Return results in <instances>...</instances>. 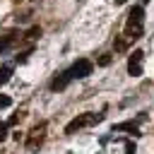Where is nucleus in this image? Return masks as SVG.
<instances>
[{"label": "nucleus", "mask_w": 154, "mask_h": 154, "mask_svg": "<svg viewBox=\"0 0 154 154\" xmlns=\"http://www.w3.org/2000/svg\"><path fill=\"white\" fill-rule=\"evenodd\" d=\"M144 34V7L142 5H132L128 12V22H125V38L128 41H137Z\"/></svg>", "instance_id": "nucleus-1"}, {"label": "nucleus", "mask_w": 154, "mask_h": 154, "mask_svg": "<svg viewBox=\"0 0 154 154\" xmlns=\"http://www.w3.org/2000/svg\"><path fill=\"white\" fill-rule=\"evenodd\" d=\"M101 120H103V113H94V111L79 113L77 118H72V120L65 125V135H75V132H79V130H84V128H91V125L101 123Z\"/></svg>", "instance_id": "nucleus-2"}, {"label": "nucleus", "mask_w": 154, "mask_h": 154, "mask_svg": "<svg viewBox=\"0 0 154 154\" xmlns=\"http://www.w3.org/2000/svg\"><path fill=\"white\" fill-rule=\"evenodd\" d=\"M91 70H94V63L87 60V58H79V60H75L65 72L70 75V79H84V77L91 75Z\"/></svg>", "instance_id": "nucleus-3"}, {"label": "nucleus", "mask_w": 154, "mask_h": 154, "mask_svg": "<svg viewBox=\"0 0 154 154\" xmlns=\"http://www.w3.org/2000/svg\"><path fill=\"white\" fill-rule=\"evenodd\" d=\"M43 140H46V123H38V125H34V128L29 130V137H26V149H29V152L38 149Z\"/></svg>", "instance_id": "nucleus-4"}, {"label": "nucleus", "mask_w": 154, "mask_h": 154, "mask_svg": "<svg viewBox=\"0 0 154 154\" xmlns=\"http://www.w3.org/2000/svg\"><path fill=\"white\" fill-rule=\"evenodd\" d=\"M142 58H144V53L140 48L130 53V58H128V75H132V77L142 75Z\"/></svg>", "instance_id": "nucleus-5"}, {"label": "nucleus", "mask_w": 154, "mask_h": 154, "mask_svg": "<svg viewBox=\"0 0 154 154\" xmlns=\"http://www.w3.org/2000/svg\"><path fill=\"white\" fill-rule=\"evenodd\" d=\"M113 132H130V135H140V125H137V120H125V123H116L113 128H111Z\"/></svg>", "instance_id": "nucleus-6"}, {"label": "nucleus", "mask_w": 154, "mask_h": 154, "mask_svg": "<svg viewBox=\"0 0 154 154\" xmlns=\"http://www.w3.org/2000/svg\"><path fill=\"white\" fill-rule=\"evenodd\" d=\"M70 82H72L70 75H67V72H60V75H55V77L51 79V89H53V91H63Z\"/></svg>", "instance_id": "nucleus-7"}, {"label": "nucleus", "mask_w": 154, "mask_h": 154, "mask_svg": "<svg viewBox=\"0 0 154 154\" xmlns=\"http://www.w3.org/2000/svg\"><path fill=\"white\" fill-rule=\"evenodd\" d=\"M12 70H14V65H10V63L0 67V84H7V82H10V77H12Z\"/></svg>", "instance_id": "nucleus-8"}, {"label": "nucleus", "mask_w": 154, "mask_h": 154, "mask_svg": "<svg viewBox=\"0 0 154 154\" xmlns=\"http://www.w3.org/2000/svg\"><path fill=\"white\" fill-rule=\"evenodd\" d=\"M128 43H130V41H128L125 36H116V43H113V46H116V53H123V51L128 48Z\"/></svg>", "instance_id": "nucleus-9"}, {"label": "nucleus", "mask_w": 154, "mask_h": 154, "mask_svg": "<svg viewBox=\"0 0 154 154\" xmlns=\"http://www.w3.org/2000/svg\"><path fill=\"white\" fill-rule=\"evenodd\" d=\"M12 43H14V36H12V34L2 36V38H0V53H5V51H7L10 46H12Z\"/></svg>", "instance_id": "nucleus-10"}, {"label": "nucleus", "mask_w": 154, "mask_h": 154, "mask_svg": "<svg viewBox=\"0 0 154 154\" xmlns=\"http://www.w3.org/2000/svg\"><path fill=\"white\" fill-rule=\"evenodd\" d=\"M38 36H41V29H38V26H31V29H29V31H26L22 38H26V41H34V38H38Z\"/></svg>", "instance_id": "nucleus-11"}, {"label": "nucleus", "mask_w": 154, "mask_h": 154, "mask_svg": "<svg viewBox=\"0 0 154 154\" xmlns=\"http://www.w3.org/2000/svg\"><path fill=\"white\" fill-rule=\"evenodd\" d=\"M22 116H24V113H14V116H12V118H7V120H5V123H7V125H10V128H14V125H17V123H19V120H22Z\"/></svg>", "instance_id": "nucleus-12"}, {"label": "nucleus", "mask_w": 154, "mask_h": 154, "mask_svg": "<svg viewBox=\"0 0 154 154\" xmlns=\"http://www.w3.org/2000/svg\"><path fill=\"white\" fill-rule=\"evenodd\" d=\"M29 53H31V48H26V51H22V53H17V58H14V60H17V63H24V60L29 58Z\"/></svg>", "instance_id": "nucleus-13"}, {"label": "nucleus", "mask_w": 154, "mask_h": 154, "mask_svg": "<svg viewBox=\"0 0 154 154\" xmlns=\"http://www.w3.org/2000/svg\"><path fill=\"white\" fill-rule=\"evenodd\" d=\"M111 60H113V58H111V53H103V55L99 58V65H103V67H106V65H111Z\"/></svg>", "instance_id": "nucleus-14"}, {"label": "nucleus", "mask_w": 154, "mask_h": 154, "mask_svg": "<svg viewBox=\"0 0 154 154\" xmlns=\"http://www.w3.org/2000/svg\"><path fill=\"white\" fill-rule=\"evenodd\" d=\"M135 152H137L135 142H130V140H128V142H125V154H135Z\"/></svg>", "instance_id": "nucleus-15"}, {"label": "nucleus", "mask_w": 154, "mask_h": 154, "mask_svg": "<svg viewBox=\"0 0 154 154\" xmlns=\"http://www.w3.org/2000/svg\"><path fill=\"white\" fill-rule=\"evenodd\" d=\"M7 130H10V125H7V123H0V142L7 137Z\"/></svg>", "instance_id": "nucleus-16"}, {"label": "nucleus", "mask_w": 154, "mask_h": 154, "mask_svg": "<svg viewBox=\"0 0 154 154\" xmlns=\"http://www.w3.org/2000/svg\"><path fill=\"white\" fill-rule=\"evenodd\" d=\"M10 103H12V99H10V96H0V108H7Z\"/></svg>", "instance_id": "nucleus-17"}, {"label": "nucleus", "mask_w": 154, "mask_h": 154, "mask_svg": "<svg viewBox=\"0 0 154 154\" xmlns=\"http://www.w3.org/2000/svg\"><path fill=\"white\" fill-rule=\"evenodd\" d=\"M125 2H128V0H116V5H125Z\"/></svg>", "instance_id": "nucleus-18"}, {"label": "nucleus", "mask_w": 154, "mask_h": 154, "mask_svg": "<svg viewBox=\"0 0 154 154\" xmlns=\"http://www.w3.org/2000/svg\"><path fill=\"white\" fill-rule=\"evenodd\" d=\"M144 2H149V0H144Z\"/></svg>", "instance_id": "nucleus-19"}]
</instances>
